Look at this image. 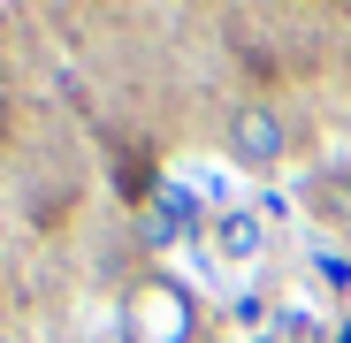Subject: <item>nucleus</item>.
I'll list each match as a JSON object with an SVG mask.
<instances>
[{"mask_svg": "<svg viewBox=\"0 0 351 343\" xmlns=\"http://www.w3.org/2000/svg\"><path fill=\"white\" fill-rule=\"evenodd\" d=\"M221 153L245 168V176H275V168H290V153H298V123H290V107L267 99V92H237L221 107Z\"/></svg>", "mask_w": 351, "mask_h": 343, "instance_id": "1", "label": "nucleus"}, {"mask_svg": "<svg viewBox=\"0 0 351 343\" xmlns=\"http://www.w3.org/2000/svg\"><path fill=\"white\" fill-rule=\"evenodd\" d=\"M343 92H351V31H343Z\"/></svg>", "mask_w": 351, "mask_h": 343, "instance_id": "2", "label": "nucleus"}]
</instances>
